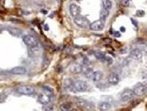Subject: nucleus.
I'll list each match as a JSON object with an SVG mask.
<instances>
[{"instance_id":"f257e3e1","label":"nucleus","mask_w":147,"mask_h":111,"mask_svg":"<svg viewBox=\"0 0 147 111\" xmlns=\"http://www.w3.org/2000/svg\"><path fill=\"white\" fill-rule=\"evenodd\" d=\"M23 42L29 48H34V47H38L39 46V42H38L37 38H35L32 35H28L27 34V35L23 36Z\"/></svg>"},{"instance_id":"f03ea898","label":"nucleus","mask_w":147,"mask_h":111,"mask_svg":"<svg viewBox=\"0 0 147 111\" xmlns=\"http://www.w3.org/2000/svg\"><path fill=\"white\" fill-rule=\"evenodd\" d=\"M16 91L23 95H33L35 93V88L32 86L28 85L18 86L16 88Z\"/></svg>"},{"instance_id":"7ed1b4c3","label":"nucleus","mask_w":147,"mask_h":111,"mask_svg":"<svg viewBox=\"0 0 147 111\" xmlns=\"http://www.w3.org/2000/svg\"><path fill=\"white\" fill-rule=\"evenodd\" d=\"M74 22H75V24H76L78 27H81V28L89 27L90 25V22H89V20H88L86 17L81 16V15L76 17V18H74Z\"/></svg>"},{"instance_id":"20e7f679","label":"nucleus","mask_w":147,"mask_h":111,"mask_svg":"<svg viewBox=\"0 0 147 111\" xmlns=\"http://www.w3.org/2000/svg\"><path fill=\"white\" fill-rule=\"evenodd\" d=\"M105 21L103 20H97V21H94V23H91L90 25V29L93 30V31H100V30H103L104 27H105Z\"/></svg>"},{"instance_id":"39448f33","label":"nucleus","mask_w":147,"mask_h":111,"mask_svg":"<svg viewBox=\"0 0 147 111\" xmlns=\"http://www.w3.org/2000/svg\"><path fill=\"white\" fill-rule=\"evenodd\" d=\"M74 87L77 89V92H84L88 89V84L87 82L83 81V80H77V81L74 82Z\"/></svg>"},{"instance_id":"423d86ee","label":"nucleus","mask_w":147,"mask_h":111,"mask_svg":"<svg viewBox=\"0 0 147 111\" xmlns=\"http://www.w3.org/2000/svg\"><path fill=\"white\" fill-rule=\"evenodd\" d=\"M134 94L140 96L146 93L147 91V85L146 84H137L133 88Z\"/></svg>"},{"instance_id":"0eeeda50","label":"nucleus","mask_w":147,"mask_h":111,"mask_svg":"<svg viewBox=\"0 0 147 111\" xmlns=\"http://www.w3.org/2000/svg\"><path fill=\"white\" fill-rule=\"evenodd\" d=\"M69 10H70V14L74 18H76V17L79 16L81 13V8L77 4H71L70 7H69Z\"/></svg>"},{"instance_id":"6e6552de","label":"nucleus","mask_w":147,"mask_h":111,"mask_svg":"<svg viewBox=\"0 0 147 111\" xmlns=\"http://www.w3.org/2000/svg\"><path fill=\"white\" fill-rule=\"evenodd\" d=\"M134 95L135 94H134L133 89L127 88V89H125L124 91L122 92V94H121V96H120V99L122 102H126V101H128V100H130V99L133 98Z\"/></svg>"},{"instance_id":"1a4fd4ad","label":"nucleus","mask_w":147,"mask_h":111,"mask_svg":"<svg viewBox=\"0 0 147 111\" xmlns=\"http://www.w3.org/2000/svg\"><path fill=\"white\" fill-rule=\"evenodd\" d=\"M10 73L15 75H24L27 73V69L22 66H17V67H13L10 70Z\"/></svg>"},{"instance_id":"9d476101","label":"nucleus","mask_w":147,"mask_h":111,"mask_svg":"<svg viewBox=\"0 0 147 111\" xmlns=\"http://www.w3.org/2000/svg\"><path fill=\"white\" fill-rule=\"evenodd\" d=\"M77 104L81 107L87 108V109H93L94 108V105L93 103H90L89 101H86V100H83V99H79L77 101Z\"/></svg>"},{"instance_id":"9b49d317","label":"nucleus","mask_w":147,"mask_h":111,"mask_svg":"<svg viewBox=\"0 0 147 111\" xmlns=\"http://www.w3.org/2000/svg\"><path fill=\"white\" fill-rule=\"evenodd\" d=\"M38 101H39L40 104H42V105H48V104L51 102L50 95L45 94V93H42V94L39 95V97H38Z\"/></svg>"},{"instance_id":"f8f14e48","label":"nucleus","mask_w":147,"mask_h":111,"mask_svg":"<svg viewBox=\"0 0 147 111\" xmlns=\"http://www.w3.org/2000/svg\"><path fill=\"white\" fill-rule=\"evenodd\" d=\"M107 81H108V83H109L110 85H117L118 83H119V81H120V77H119V75L117 73L112 72V73H110L108 75Z\"/></svg>"},{"instance_id":"ddd939ff","label":"nucleus","mask_w":147,"mask_h":111,"mask_svg":"<svg viewBox=\"0 0 147 111\" xmlns=\"http://www.w3.org/2000/svg\"><path fill=\"white\" fill-rule=\"evenodd\" d=\"M130 56L131 58L134 59H141V57H142V52H141V50L139 49V48H134L130 51Z\"/></svg>"},{"instance_id":"4468645a","label":"nucleus","mask_w":147,"mask_h":111,"mask_svg":"<svg viewBox=\"0 0 147 111\" xmlns=\"http://www.w3.org/2000/svg\"><path fill=\"white\" fill-rule=\"evenodd\" d=\"M104 76V73L103 72H101V71H96V72H93V75H91V80L94 82H99L102 80Z\"/></svg>"},{"instance_id":"2eb2a0df","label":"nucleus","mask_w":147,"mask_h":111,"mask_svg":"<svg viewBox=\"0 0 147 111\" xmlns=\"http://www.w3.org/2000/svg\"><path fill=\"white\" fill-rule=\"evenodd\" d=\"M111 108V105L107 102H102L98 105V109L100 111H108Z\"/></svg>"},{"instance_id":"dca6fc26","label":"nucleus","mask_w":147,"mask_h":111,"mask_svg":"<svg viewBox=\"0 0 147 111\" xmlns=\"http://www.w3.org/2000/svg\"><path fill=\"white\" fill-rule=\"evenodd\" d=\"M82 72L87 77H91V75H93L94 72H93V68L91 67H89L88 65H85V66H82Z\"/></svg>"},{"instance_id":"f3484780","label":"nucleus","mask_w":147,"mask_h":111,"mask_svg":"<svg viewBox=\"0 0 147 111\" xmlns=\"http://www.w3.org/2000/svg\"><path fill=\"white\" fill-rule=\"evenodd\" d=\"M8 30L10 31L11 35H13L15 37H20L22 35V30L19 29V28H16V27H9Z\"/></svg>"},{"instance_id":"a211bd4d","label":"nucleus","mask_w":147,"mask_h":111,"mask_svg":"<svg viewBox=\"0 0 147 111\" xmlns=\"http://www.w3.org/2000/svg\"><path fill=\"white\" fill-rule=\"evenodd\" d=\"M71 72L74 73H78V72H82V66L79 64H74L71 66Z\"/></svg>"},{"instance_id":"6ab92c4d","label":"nucleus","mask_w":147,"mask_h":111,"mask_svg":"<svg viewBox=\"0 0 147 111\" xmlns=\"http://www.w3.org/2000/svg\"><path fill=\"white\" fill-rule=\"evenodd\" d=\"M108 10H106V9H103V10L100 11V20H103V21H106L107 17H108Z\"/></svg>"},{"instance_id":"aec40b11","label":"nucleus","mask_w":147,"mask_h":111,"mask_svg":"<svg viewBox=\"0 0 147 111\" xmlns=\"http://www.w3.org/2000/svg\"><path fill=\"white\" fill-rule=\"evenodd\" d=\"M103 8L107 10H111V8H112V2H111V0H103Z\"/></svg>"},{"instance_id":"412c9836","label":"nucleus","mask_w":147,"mask_h":111,"mask_svg":"<svg viewBox=\"0 0 147 111\" xmlns=\"http://www.w3.org/2000/svg\"><path fill=\"white\" fill-rule=\"evenodd\" d=\"M60 109H61V111H73L72 106L68 103H65V104L60 105Z\"/></svg>"},{"instance_id":"4be33fe9","label":"nucleus","mask_w":147,"mask_h":111,"mask_svg":"<svg viewBox=\"0 0 147 111\" xmlns=\"http://www.w3.org/2000/svg\"><path fill=\"white\" fill-rule=\"evenodd\" d=\"M94 57L96 58V59H99V60H105V59H106L105 54L102 52H95Z\"/></svg>"},{"instance_id":"5701e85b","label":"nucleus","mask_w":147,"mask_h":111,"mask_svg":"<svg viewBox=\"0 0 147 111\" xmlns=\"http://www.w3.org/2000/svg\"><path fill=\"white\" fill-rule=\"evenodd\" d=\"M7 97H8V94L6 92H1L0 93V104L1 103H4V102L6 101Z\"/></svg>"},{"instance_id":"b1692460","label":"nucleus","mask_w":147,"mask_h":111,"mask_svg":"<svg viewBox=\"0 0 147 111\" xmlns=\"http://www.w3.org/2000/svg\"><path fill=\"white\" fill-rule=\"evenodd\" d=\"M44 110H45V111H58V109L56 108V105H48V106H46Z\"/></svg>"},{"instance_id":"393cba45","label":"nucleus","mask_w":147,"mask_h":111,"mask_svg":"<svg viewBox=\"0 0 147 111\" xmlns=\"http://www.w3.org/2000/svg\"><path fill=\"white\" fill-rule=\"evenodd\" d=\"M121 4L124 7H128L130 5V0H121Z\"/></svg>"},{"instance_id":"a878e982","label":"nucleus","mask_w":147,"mask_h":111,"mask_svg":"<svg viewBox=\"0 0 147 111\" xmlns=\"http://www.w3.org/2000/svg\"><path fill=\"white\" fill-rule=\"evenodd\" d=\"M136 15H137L138 17H142V16H144V10H137V12H136Z\"/></svg>"},{"instance_id":"bb28decb","label":"nucleus","mask_w":147,"mask_h":111,"mask_svg":"<svg viewBox=\"0 0 147 111\" xmlns=\"http://www.w3.org/2000/svg\"><path fill=\"white\" fill-rule=\"evenodd\" d=\"M119 52H120L121 54H125V53L127 52V47H123V48H121Z\"/></svg>"},{"instance_id":"cd10ccee","label":"nucleus","mask_w":147,"mask_h":111,"mask_svg":"<svg viewBox=\"0 0 147 111\" xmlns=\"http://www.w3.org/2000/svg\"><path fill=\"white\" fill-rule=\"evenodd\" d=\"M131 22H132V24H133L134 26H135V27H136V28H138V23H137V21H136V20H134L133 18H131Z\"/></svg>"},{"instance_id":"c85d7f7f","label":"nucleus","mask_w":147,"mask_h":111,"mask_svg":"<svg viewBox=\"0 0 147 111\" xmlns=\"http://www.w3.org/2000/svg\"><path fill=\"white\" fill-rule=\"evenodd\" d=\"M105 59L107 60V63H108L109 65H110V64H112V62H113V60H112V59H110V58H108V57H106V59Z\"/></svg>"},{"instance_id":"c756f323","label":"nucleus","mask_w":147,"mask_h":111,"mask_svg":"<svg viewBox=\"0 0 147 111\" xmlns=\"http://www.w3.org/2000/svg\"><path fill=\"white\" fill-rule=\"evenodd\" d=\"M135 43H144V41L142 39H137L135 41Z\"/></svg>"},{"instance_id":"7c9ffc66","label":"nucleus","mask_w":147,"mask_h":111,"mask_svg":"<svg viewBox=\"0 0 147 111\" xmlns=\"http://www.w3.org/2000/svg\"><path fill=\"white\" fill-rule=\"evenodd\" d=\"M113 34H114V36L117 37V38H118V37H121V33L120 32H114Z\"/></svg>"},{"instance_id":"2f4dec72","label":"nucleus","mask_w":147,"mask_h":111,"mask_svg":"<svg viewBox=\"0 0 147 111\" xmlns=\"http://www.w3.org/2000/svg\"><path fill=\"white\" fill-rule=\"evenodd\" d=\"M41 12H42V13H44V14H46L47 11L45 10H41Z\"/></svg>"},{"instance_id":"473e14b6","label":"nucleus","mask_w":147,"mask_h":111,"mask_svg":"<svg viewBox=\"0 0 147 111\" xmlns=\"http://www.w3.org/2000/svg\"><path fill=\"white\" fill-rule=\"evenodd\" d=\"M124 30H125L124 29V27H121V31H122V32H124Z\"/></svg>"},{"instance_id":"72a5a7b5","label":"nucleus","mask_w":147,"mask_h":111,"mask_svg":"<svg viewBox=\"0 0 147 111\" xmlns=\"http://www.w3.org/2000/svg\"><path fill=\"white\" fill-rule=\"evenodd\" d=\"M44 29H45V30H48V26H47L46 25H45V26H44Z\"/></svg>"},{"instance_id":"f704fd0d","label":"nucleus","mask_w":147,"mask_h":111,"mask_svg":"<svg viewBox=\"0 0 147 111\" xmlns=\"http://www.w3.org/2000/svg\"><path fill=\"white\" fill-rule=\"evenodd\" d=\"M144 50H145V52L147 53V46H146V47H145V48H144Z\"/></svg>"},{"instance_id":"c9c22d12","label":"nucleus","mask_w":147,"mask_h":111,"mask_svg":"<svg viewBox=\"0 0 147 111\" xmlns=\"http://www.w3.org/2000/svg\"><path fill=\"white\" fill-rule=\"evenodd\" d=\"M77 1H81V0H77Z\"/></svg>"}]
</instances>
